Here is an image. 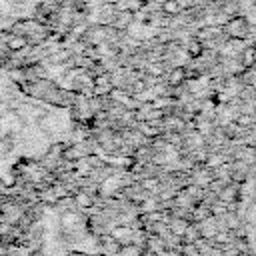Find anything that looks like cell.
Returning <instances> with one entry per match:
<instances>
[{"label": "cell", "mask_w": 256, "mask_h": 256, "mask_svg": "<svg viewBox=\"0 0 256 256\" xmlns=\"http://www.w3.org/2000/svg\"><path fill=\"white\" fill-rule=\"evenodd\" d=\"M130 20H132V12H128V10H118V12H116V18H112V22H114L116 28L128 26Z\"/></svg>", "instance_id": "cell-2"}, {"label": "cell", "mask_w": 256, "mask_h": 256, "mask_svg": "<svg viewBox=\"0 0 256 256\" xmlns=\"http://www.w3.org/2000/svg\"><path fill=\"white\" fill-rule=\"evenodd\" d=\"M200 52H202V44H200L198 40H194V42L190 44V54H192V56H198Z\"/></svg>", "instance_id": "cell-6"}, {"label": "cell", "mask_w": 256, "mask_h": 256, "mask_svg": "<svg viewBox=\"0 0 256 256\" xmlns=\"http://www.w3.org/2000/svg\"><path fill=\"white\" fill-rule=\"evenodd\" d=\"M182 76H184V72H182V70H174V74H172V82H180V80H182Z\"/></svg>", "instance_id": "cell-7"}, {"label": "cell", "mask_w": 256, "mask_h": 256, "mask_svg": "<svg viewBox=\"0 0 256 256\" xmlns=\"http://www.w3.org/2000/svg\"><path fill=\"white\" fill-rule=\"evenodd\" d=\"M22 46H26V38L20 34V36H12L10 40H8V48H22Z\"/></svg>", "instance_id": "cell-5"}, {"label": "cell", "mask_w": 256, "mask_h": 256, "mask_svg": "<svg viewBox=\"0 0 256 256\" xmlns=\"http://www.w3.org/2000/svg\"><path fill=\"white\" fill-rule=\"evenodd\" d=\"M226 32L230 34V36H234V38H242L244 36V32H246V20L244 18H232L228 24H226Z\"/></svg>", "instance_id": "cell-1"}, {"label": "cell", "mask_w": 256, "mask_h": 256, "mask_svg": "<svg viewBox=\"0 0 256 256\" xmlns=\"http://www.w3.org/2000/svg\"><path fill=\"white\" fill-rule=\"evenodd\" d=\"M162 10H164L166 14H178V12H180V4H178L176 0H166V2L162 4Z\"/></svg>", "instance_id": "cell-4"}, {"label": "cell", "mask_w": 256, "mask_h": 256, "mask_svg": "<svg viewBox=\"0 0 256 256\" xmlns=\"http://www.w3.org/2000/svg\"><path fill=\"white\" fill-rule=\"evenodd\" d=\"M154 2H160V4H164V2H166V0H154Z\"/></svg>", "instance_id": "cell-8"}, {"label": "cell", "mask_w": 256, "mask_h": 256, "mask_svg": "<svg viewBox=\"0 0 256 256\" xmlns=\"http://www.w3.org/2000/svg\"><path fill=\"white\" fill-rule=\"evenodd\" d=\"M116 8L118 10H128V12H136L142 8V0H120L116 2Z\"/></svg>", "instance_id": "cell-3"}]
</instances>
